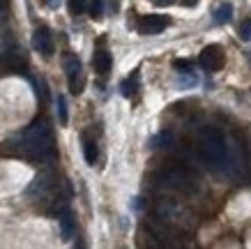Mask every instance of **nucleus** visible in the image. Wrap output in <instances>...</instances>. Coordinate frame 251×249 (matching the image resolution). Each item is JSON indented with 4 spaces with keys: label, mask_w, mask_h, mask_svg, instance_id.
<instances>
[{
    "label": "nucleus",
    "mask_w": 251,
    "mask_h": 249,
    "mask_svg": "<svg viewBox=\"0 0 251 249\" xmlns=\"http://www.w3.org/2000/svg\"><path fill=\"white\" fill-rule=\"evenodd\" d=\"M69 9H72V14H83L85 0H69Z\"/></svg>",
    "instance_id": "nucleus-21"
},
{
    "label": "nucleus",
    "mask_w": 251,
    "mask_h": 249,
    "mask_svg": "<svg viewBox=\"0 0 251 249\" xmlns=\"http://www.w3.org/2000/svg\"><path fill=\"white\" fill-rule=\"evenodd\" d=\"M53 178H51V173H39L35 180H32V185L28 187V196H44L49 189L53 187Z\"/></svg>",
    "instance_id": "nucleus-9"
},
{
    "label": "nucleus",
    "mask_w": 251,
    "mask_h": 249,
    "mask_svg": "<svg viewBox=\"0 0 251 249\" xmlns=\"http://www.w3.org/2000/svg\"><path fill=\"white\" fill-rule=\"evenodd\" d=\"M46 5H49L51 9H58L60 7V0H46Z\"/></svg>",
    "instance_id": "nucleus-23"
},
{
    "label": "nucleus",
    "mask_w": 251,
    "mask_h": 249,
    "mask_svg": "<svg viewBox=\"0 0 251 249\" xmlns=\"http://www.w3.org/2000/svg\"><path fill=\"white\" fill-rule=\"evenodd\" d=\"M180 85H182V88H187V85H196L198 83V79L194 74H191V72H180Z\"/></svg>",
    "instance_id": "nucleus-20"
},
{
    "label": "nucleus",
    "mask_w": 251,
    "mask_h": 249,
    "mask_svg": "<svg viewBox=\"0 0 251 249\" xmlns=\"http://www.w3.org/2000/svg\"><path fill=\"white\" fill-rule=\"evenodd\" d=\"M21 150L32 162H46V159L53 157L55 141H53V129L49 127V122L37 120L25 129V134L21 138Z\"/></svg>",
    "instance_id": "nucleus-1"
},
{
    "label": "nucleus",
    "mask_w": 251,
    "mask_h": 249,
    "mask_svg": "<svg viewBox=\"0 0 251 249\" xmlns=\"http://www.w3.org/2000/svg\"><path fill=\"white\" fill-rule=\"evenodd\" d=\"M154 2H157V5H161V7H166V5H173L175 0H154Z\"/></svg>",
    "instance_id": "nucleus-26"
},
{
    "label": "nucleus",
    "mask_w": 251,
    "mask_h": 249,
    "mask_svg": "<svg viewBox=\"0 0 251 249\" xmlns=\"http://www.w3.org/2000/svg\"><path fill=\"white\" fill-rule=\"evenodd\" d=\"M120 90L125 97H134L138 90V72H134V74L129 76V79H125V81L120 83Z\"/></svg>",
    "instance_id": "nucleus-13"
},
{
    "label": "nucleus",
    "mask_w": 251,
    "mask_h": 249,
    "mask_svg": "<svg viewBox=\"0 0 251 249\" xmlns=\"http://www.w3.org/2000/svg\"><path fill=\"white\" fill-rule=\"evenodd\" d=\"M32 49H35V51H39L44 58H51V55H53V51H55L53 35H51V30H49L46 26L35 28V32H32Z\"/></svg>",
    "instance_id": "nucleus-4"
},
{
    "label": "nucleus",
    "mask_w": 251,
    "mask_h": 249,
    "mask_svg": "<svg viewBox=\"0 0 251 249\" xmlns=\"http://www.w3.org/2000/svg\"><path fill=\"white\" fill-rule=\"evenodd\" d=\"M97 143L95 141H90L88 136H83V157H85V162L90 166H95V162H97Z\"/></svg>",
    "instance_id": "nucleus-14"
},
{
    "label": "nucleus",
    "mask_w": 251,
    "mask_h": 249,
    "mask_svg": "<svg viewBox=\"0 0 251 249\" xmlns=\"http://www.w3.org/2000/svg\"><path fill=\"white\" fill-rule=\"evenodd\" d=\"M5 21V0H0V23Z\"/></svg>",
    "instance_id": "nucleus-24"
},
{
    "label": "nucleus",
    "mask_w": 251,
    "mask_h": 249,
    "mask_svg": "<svg viewBox=\"0 0 251 249\" xmlns=\"http://www.w3.org/2000/svg\"><path fill=\"white\" fill-rule=\"evenodd\" d=\"M55 106H58V120H60V125H67V102H65V97L62 95H58V99H55Z\"/></svg>",
    "instance_id": "nucleus-17"
},
{
    "label": "nucleus",
    "mask_w": 251,
    "mask_h": 249,
    "mask_svg": "<svg viewBox=\"0 0 251 249\" xmlns=\"http://www.w3.org/2000/svg\"><path fill=\"white\" fill-rule=\"evenodd\" d=\"M182 5H184V7H196L198 0H182Z\"/></svg>",
    "instance_id": "nucleus-25"
},
{
    "label": "nucleus",
    "mask_w": 251,
    "mask_h": 249,
    "mask_svg": "<svg viewBox=\"0 0 251 249\" xmlns=\"http://www.w3.org/2000/svg\"><path fill=\"white\" fill-rule=\"evenodd\" d=\"M173 67L180 72H191V62L189 60H173Z\"/></svg>",
    "instance_id": "nucleus-22"
},
{
    "label": "nucleus",
    "mask_w": 251,
    "mask_h": 249,
    "mask_svg": "<svg viewBox=\"0 0 251 249\" xmlns=\"http://www.w3.org/2000/svg\"><path fill=\"white\" fill-rule=\"evenodd\" d=\"M0 60H2V65L9 69H14V72H19V69L25 65V58H23V51H19L16 46H9V49H2V55H0Z\"/></svg>",
    "instance_id": "nucleus-7"
},
{
    "label": "nucleus",
    "mask_w": 251,
    "mask_h": 249,
    "mask_svg": "<svg viewBox=\"0 0 251 249\" xmlns=\"http://www.w3.org/2000/svg\"><path fill=\"white\" fill-rule=\"evenodd\" d=\"M92 19H101L104 14V0H90V7H88Z\"/></svg>",
    "instance_id": "nucleus-18"
},
{
    "label": "nucleus",
    "mask_w": 251,
    "mask_h": 249,
    "mask_svg": "<svg viewBox=\"0 0 251 249\" xmlns=\"http://www.w3.org/2000/svg\"><path fill=\"white\" fill-rule=\"evenodd\" d=\"M58 221H60V233L65 240H69L72 235H74V215L69 210L67 205H60V210H58Z\"/></svg>",
    "instance_id": "nucleus-8"
},
{
    "label": "nucleus",
    "mask_w": 251,
    "mask_h": 249,
    "mask_svg": "<svg viewBox=\"0 0 251 249\" xmlns=\"http://www.w3.org/2000/svg\"><path fill=\"white\" fill-rule=\"evenodd\" d=\"M65 74H67V79H74V76L83 74V65H81V60H78L74 53H69L67 58H65Z\"/></svg>",
    "instance_id": "nucleus-12"
},
{
    "label": "nucleus",
    "mask_w": 251,
    "mask_h": 249,
    "mask_svg": "<svg viewBox=\"0 0 251 249\" xmlns=\"http://www.w3.org/2000/svg\"><path fill=\"white\" fill-rule=\"evenodd\" d=\"M198 148L201 155L207 159L212 168H228V143L219 129L203 127L198 134Z\"/></svg>",
    "instance_id": "nucleus-2"
},
{
    "label": "nucleus",
    "mask_w": 251,
    "mask_h": 249,
    "mask_svg": "<svg viewBox=\"0 0 251 249\" xmlns=\"http://www.w3.org/2000/svg\"><path fill=\"white\" fill-rule=\"evenodd\" d=\"M161 182L171 189H182V192L189 187V178H187V173H182L180 168H168V171H164V173H161Z\"/></svg>",
    "instance_id": "nucleus-6"
},
{
    "label": "nucleus",
    "mask_w": 251,
    "mask_h": 249,
    "mask_svg": "<svg viewBox=\"0 0 251 249\" xmlns=\"http://www.w3.org/2000/svg\"><path fill=\"white\" fill-rule=\"evenodd\" d=\"M198 62H201V67L205 72H219L226 65V53H224V49L219 44H207L198 55Z\"/></svg>",
    "instance_id": "nucleus-3"
},
{
    "label": "nucleus",
    "mask_w": 251,
    "mask_h": 249,
    "mask_svg": "<svg viewBox=\"0 0 251 249\" xmlns=\"http://www.w3.org/2000/svg\"><path fill=\"white\" fill-rule=\"evenodd\" d=\"M67 81H69V92H72V95H81V92H83V88H85V76L83 74L74 76V79H67Z\"/></svg>",
    "instance_id": "nucleus-16"
},
{
    "label": "nucleus",
    "mask_w": 251,
    "mask_h": 249,
    "mask_svg": "<svg viewBox=\"0 0 251 249\" xmlns=\"http://www.w3.org/2000/svg\"><path fill=\"white\" fill-rule=\"evenodd\" d=\"M233 19V5L230 2H221L219 7L214 9V23L217 26H226Z\"/></svg>",
    "instance_id": "nucleus-11"
},
{
    "label": "nucleus",
    "mask_w": 251,
    "mask_h": 249,
    "mask_svg": "<svg viewBox=\"0 0 251 249\" xmlns=\"http://www.w3.org/2000/svg\"><path fill=\"white\" fill-rule=\"evenodd\" d=\"M171 19L168 16H161V14H148L141 19L138 23V32L141 35H159L161 30H166Z\"/></svg>",
    "instance_id": "nucleus-5"
},
{
    "label": "nucleus",
    "mask_w": 251,
    "mask_h": 249,
    "mask_svg": "<svg viewBox=\"0 0 251 249\" xmlns=\"http://www.w3.org/2000/svg\"><path fill=\"white\" fill-rule=\"evenodd\" d=\"M92 67H95V72H97L99 76H106L108 72H111V67H113L111 53L108 51H95V55H92Z\"/></svg>",
    "instance_id": "nucleus-10"
},
{
    "label": "nucleus",
    "mask_w": 251,
    "mask_h": 249,
    "mask_svg": "<svg viewBox=\"0 0 251 249\" xmlns=\"http://www.w3.org/2000/svg\"><path fill=\"white\" fill-rule=\"evenodd\" d=\"M150 145H152V148H168V145H173V134H171L168 129H164V132H159L157 136H152Z\"/></svg>",
    "instance_id": "nucleus-15"
},
{
    "label": "nucleus",
    "mask_w": 251,
    "mask_h": 249,
    "mask_svg": "<svg viewBox=\"0 0 251 249\" xmlns=\"http://www.w3.org/2000/svg\"><path fill=\"white\" fill-rule=\"evenodd\" d=\"M240 39H242V42H249L251 39V19H244V21L240 23Z\"/></svg>",
    "instance_id": "nucleus-19"
}]
</instances>
